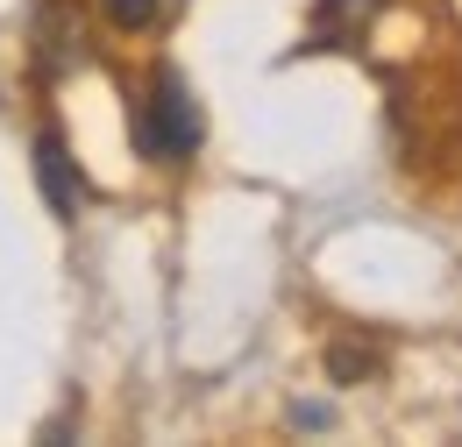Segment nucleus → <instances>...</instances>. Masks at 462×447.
<instances>
[{"label":"nucleus","mask_w":462,"mask_h":447,"mask_svg":"<svg viewBox=\"0 0 462 447\" xmlns=\"http://www.w3.org/2000/svg\"><path fill=\"white\" fill-rule=\"evenodd\" d=\"M199 142H207V114L192 100L185 71L157 64L150 71V93L135 107V157L143 164H185V157H199Z\"/></svg>","instance_id":"nucleus-1"},{"label":"nucleus","mask_w":462,"mask_h":447,"mask_svg":"<svg viewBox=\"0 0 462 447\" xmlns=\"http://www.w3.org/2000/svg\"><path fill=\"white\" fill-rule=\"evenodd\" d=\"M29 50L43 64V78H71L79 64H93V36H86V7L79 0H43L29 22Z\"/></svg>","instance_id":"nucleus-2"},{"label":"nucleus","mask_w":462,"mask_h":447,"mask_svg":"<svg viewBox=\"0 0 462 447\" xmlns=\"http://www.w3.org/2000/svg\"><path fill=\"white\" fill-rule=\"evenodd\" d=\"M36 185H43V206L58 214V221H79V199H86V178H79V164H71V150H64L58 128H43L36 135Z\"/></svg>","instance_id":"nucleus-3"},{"label":"nucleus","mask_w":462,"mask_h":447,"mask_svg":"<svg viewBox=\"0 0 462 447\" xmlns=\"http://www.w3.org/2000/svg\"><path fill=\"white\" fill-rule=\"evenodd\" d=\"M377 7H384V0H320V7H313V36H306V50H356L363 29L377 22Z\"/></svg>","instance_id":"nucleus-4"},{"label":"nucleus","mask_w":462,"mask_h":447,"mask_svg":"<svg viewBox=\"0 0 462 447\" xmlns=\"http://www.w3.org/2000/svg\"><path fill=\"white\" fill-rule=\"evenodd\" d=\"M377 369H384V355H377L370 341H335V348H328V377H335V384H370Z\"/></svg>","instance_id":"nucleus-5"},{"label":"nucleus","mask_w":462,"mask_h":447,"mask_svg":"<svg viewBox=\"0 0 462 447\" xmlns=\"http://www.w3.org/2000/svg\"><path fill=\"white\" fill-rule=\"evenodd\" d=\"M107 22L115 29H157L164 22V0H107Z\"/></svg>","instance_id":"nucleus-6"},{"label":"nucleus","mask_w":462,"mask_h":447,"mask_svg":"<svg viewBox=\"0 0 462 447\" xmlns=\"http://www.w3.org/2000/svg\"><path fill=\"white\" fill-rule=\"evenodd\" d=\"M291 426H320L328 433V405H291Z\"/></svg>","instance_id":"nucleus-7"}]
</instances>
